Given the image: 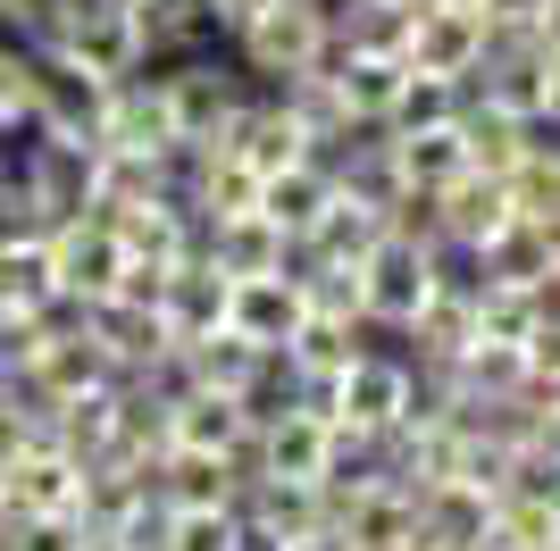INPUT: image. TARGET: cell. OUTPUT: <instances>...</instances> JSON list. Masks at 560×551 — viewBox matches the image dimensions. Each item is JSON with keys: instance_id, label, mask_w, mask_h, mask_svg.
Segmentation results:
<instances>
[{"instance_id": "obj_12", "label": "cell", "mask_w": 560, "mask_h": 551, "mask_svg": "<svg viewBox=\"0 0 560 551\" xmlns=\"http://www.w3.org/2000/svg\"><path fill=\"white\" fill-rule=\"evenodd\" d=\"M310 318V293H302V276L277 268V276H234V301H226V326L243 335V343H293Z\"/></svg>"}, {"instance_id": "obj_3", "label": "cell", "mask_w": 560, "mask_h": 551, "mask_svg": "<svg viewBox=\"0 0 560 551\" xmlns=\"http://www.w3.org/2000/svg\"><path fill=\"white\" fill-rule=\"evenodd\" d=\"M151 75L167 84V101H176V126L185 134H218L243 101H252V75L234 68V50L210 43V50H185V59H151Z\"/></svg>"}, {"instance_id": "obj_11", "label": "cell", "mask_w": 560, "mask_h": 551, "mask_svg": "<svg viewBox=\"0 0 560 551\" xmlns=\"http://www.w3.org/2000/svg\"><path fill=\"white\" fill-rule=\"evenodd\" d=\"M75 484H84V459L59 443H34L0 468V502L9 518H75Z\"/></svg>"}, {"instance_id": "obj_28", "label": "cell", "mask_w": 560, "mask_h": 551, "mask_svg": "<svg viewBox=\"0 0 560 551\" xmlns=\"http://www.w3.org/2000/svg\"><path fill=\"white\" fill-rule=\"evenodd\" d=\"M511 201H518V218L560 226V160H518L511 167Z\"/></svg>"}, {"instance_id": "obj_22", "label": "cell", "mask_w": 560, "mask_h": 551, "mask_svg": "<svg viewBox=\"0 0 560 551\" xmlns=\"http://www.w3.org/2000/svg\"><path fill=\"white\" fill-rule=\"evenodd\" d=\"M167 435L192 443V452H234L243 410H234V392H218V385H185L176 401H167Z\"/></svg>"}, {"instance_id": "obj_37", "label": "cell", "mask_w": 560, "mask_h": 551, "mask_svg": "<svg viewBox=\"0 0 560 551\" xmlns=\"http://www.w3.org/2000/svg\"><path fill=\"white\" fill-rule=\"evenodd\" d=\"M284 551H351V543H343V535H335V527H310V535H293V543H284Z\"/></svg>"}, {"instance_id": "obj_32", "label": "cell", "mask_w": 560, "mask_h": 551, "mask_svg": "<svg viewBox=\"0 0 560 551\" xmlns=\"http://www.w3.org/2000/svg\"><path fill=\"white\" fill-rule=\"evenodd\" d=\"M109 543H117V551H167V502L151 493L142 509H126V518L109 527Z\"/></svg>"}, {"instance_id": "obj_31", "label": "cell", "mask_w": 560, "mask_h": 551, "mask_svg": "<svg viewBox=\"0 0 560 551\" xmlns=\"http://www.w3.org/2000/svg\"><path fill=\"white\" fill-rule=\"evenodd\" d=\"M0 551H84V527L75 518H18L0 535Z\"/></svg>"}, {"instance_id": "obj_38", "label": "cell", "mask_w": 560, "mask_h": 551, "mask_svg": "<svg viewBox=\"0 0 560 551\" xmlns=\"http://www.w3.org/2000/svg\"><path fill=\"white\" fill-rule=\"evenodd\" d=\"M544 109L560 117V50H552V59H544Z\"/></svg>"}, {"instance_id": "obj_19", "label": "cell", "mask_w": 560, "mask_h": 551, "mask_svg": "<svg viewBox=\"0 0 560 551\" xmlns=\"http://www.w3.org/2000/svg\"><path fill=\"white\" fill-rule=\"evenodd\" d=\"M327 201H335V167L327 160H293V167H277V176H259V209H268L284 234H310Z\"/></svg>"}, {"instance_id": "obj_25", "label": "cell", "mask_w": 560, "mask_h": 551, "mask_svg": "<svg viewBox=\"0 0 560 551\" xmlns=\"http://www.w3.org/2000/svg\"><path fill=\"white\" fill-rule=\"evenodd\" d=\"M460 101H468V84H452V75H401V92H394V109H385V134H427V126H452L460 117Z\"/></svg>"}, {"instance_id": "obj_27", "label": "cell", "mask_w": 560, "mask_h": 551, "mask_svg": "<svg viewBox=\"0 0 560 551\" xmlns=\"http://www.w3.org/2000/svg\"><path fill=\"white\" fill-rule=\"evenodd\" d=\"M34 117V43L0 34V134H18Z\"/></svg>"}, {"instance_id": "obj_21", "label": "cell", "mask_w": 560, "mask_h": 551, "mask_svg": "<svg viewBox=\"0 0 560 551\" xmlns=\"http://www.w3.org/2000/svg\"><path fill=\"white\" fill-rule=\"evenodd\" d=\"M135 17H142V59H185V50L226 43L201 0H135Z\"/></svg>"}, {"instance_id": "obj_35", "label": "cell", "mask_w": 560, "mask_h": 551, "mask_svg": "<svg viewBox=\"0 0 560 551\" xmlns=\"http://www.w3.org/2000/svg\"><path fill=\"white\" fill-rule=\"evenodd\" d=\"M527 367H536L544 385H560V318H544L536 335H527Z\"/></svg>"}, {"instance_id": "obj_7", "label": "cell", "mask_w": 560, "mask_h": 551, "mask_svg": "<svg viewBox=\"0 0 560 551\" xmlns=\"http://www.w3.org/2000/svg\"><path fill=\"white\" fill-rule=\"evenodd\" d=\"M50 268H59V293L93 309V301L117 293L126 243L109 234V218H101V209H84V218H68V226H50Z\"/></svg>"}, {"instance_id": "obj_36", "label": "cell", "mask_w": 560, "mask_h": 551, "mask_svg": "<svg viewBox=\"0 0 560 551\" xmlns=\"http://www.w3.org/2000/svg\"><path fill=\"white\" fill-rule=\"evenodd\" d=\"M226 551H284V535H268L259 518H243V509H234V535H226Z\"/></svg>"}, {"instance_id": "obj_43", "label": "cell", "mask_w": 560, "mask_h": 551, "mask_svg": "<svg viewBox=\"0 0 560 551\" xmlns=\"http://www.w3.org/2000/svg\"><path fill=\"white\" fill-rule=\"evenodd\" d=\"M0 34H9V25H0Z\"/></svg>"}, {"instance_id": "obj_39", "label": "cell", "mask_w": 560, "mask_h": 551, "mask_svg": "<svg viewBox=\"0 0 560 551\" xmlns=\"http://www.w3.org/2000/svg\"><path fill=\"white\" fill-rule=\"evenodd\" d=\"M536 34H544V43L560 50V0H544V17H536Z\"/></svg>"}, {"instance_id": "obj_29", "label": "cell", "mask_w": 560, "mask_h": 551, "mask_svg": "<svg viewBox=\"0 0 560 551\" xmlns=\"http://www.w3.org/2000/svg\"><path fill=\"white\" fill-rule=\"evenodd\" d=\"M34 443H50L43 410H34V401H25L18 385H0V468H9L18 452H34Z\"/></svg>"}, {"instance_id": "obj_4", "label": "cell", "mask_w": 560, "mask_h": 551, "mask_svg": "<svg viewBox=\"0 0 560 551\" xmlns=\"http://www.w3.org/2000/svg\"><path fill=\"white\" fill-rule=\"evenodd\" d=\"M419 410V376H410V351L401 343H360V360L343 367V410H335V426H351V435H385V426H401V418Z\"/></svg>"}, {"instance_id": "obj_14", "label": "cell", "mask_w": 560, "mask_h": 551, "mask_svg": "<svg viewBox=\"0 0 560 551\" xmlns=\"http://www.w3.org/2000/svg\"><path fill=\"white\" fill-rule=\"evenodd\" d=\"M151 493L167 509H234L243 502V477L226 468V452H192V443H167L160 468H151Z\"/></svg>"}, {"instance_id": "obj_44", "label": "cell", "mask_w": 560, "mask_h": 551, "mask_svg": "<svg viewBox=\"0 0 560 551\" xmlns=\"http://www.w3.org/2000/svg\"><path fill=\"white\" fill-rule=\"evenodd\" d=\"M126 9H135V0H126Z\"/></svg>"}, {"instance_id": "obj_9", "label": "cell", "mask_w": 560, "mask_h": 551, "mask_svg": "<svg viewBox=\"0 0 560 551\" xmlns=\"http://www.w3.org/2000/svg\"><path fill=\"white\" fill-rule=\"evenodd\" d=\"M176 134H185V126H176V101H167V84H160L151 68H142V75H126V84H109V109H101V134H93V142L160 160V151H167Z\"/></svg>"}, {"instance_id": "obj_42", "label": "cell", "mask_w": 560, "mask_h": 551, "mask_svg": "<svg viewBox=\"0 0 560 551\" xmlns=\"http://www.w3.org/2000/svg\"><path fill=\"white\" fill-rule=\"evenodd\" d=\"M444 9H477V0H444Z\"/></svg>"}, {"instance_id": "obj_1", "label": "cell", "mask_w": 560, "mask_h": 551, "mask_svg": "<svg viewBox=\"0 0 560 551\" xmlns=\"http://www.w3.org/2000/svg\"><path fill=\"white\" fill-rule=\"evenodd\" d=\"M226 50H234V68L252 75L259 92H277L284 75H302V68H318V59H335V25H327V9H318V0H259L252 17L226 34Z\"/></svg>"}, {"instance_id": "obj_41", "label": "cell", "mask_w": 560, "mask_h": 551, "mask_svg": "<svg viewBox=\"0 0 560 551\" xmlns=\"http://www.w3.org/2000/svg\"><path fill=\"white\" fill-rule=\"evenodd\" d=\"M9 527H18V518H9V502H0V535H9Z\"/></svg>"}, {"instance_id": "obj_20", "label": "cell", "mask_w": 560, "mask_h": 551, "mask_svg": "<svg viewBox=\"0 0 560 551\" xmlns=\"http://www.w3.org/2000/svg\"><path fill=\"white\" fill-rule=\"evenodd\" d=\"M401 75H410V59H385V50H343V43H335V84H343V109L360 117V126H385Z\"/></svg>"}, {"instance_id": "obj_30", "label": "cell", "mask_w": 560, "mask_h": 551, "mask_svg": "<svg viewBox=\"0 0 560 551\" xmlns=\"http://www.w3.org/2000/svg\"><path fill=\"white\" fill-rule=\"evenodd\" d=\"M234 509H167V551H226Z\"/></svg>"}, {"instance_id": "obj_23", "label": "cell", "mask_w": 560, "mask_h": 551, "mask_svg": "<svg viewBox=\"0 0 560 551\" xmlns=\"http://www.w3.org/2000/svg\"><path fill=\"white\" fill-rule=\"evenodd\" d=\"M43 426H50L59 452L101 459V452H109V435H117V385H93V392H75V401H50Z\"/></svg>"}, {"instance_id": "obj_6", "label": "cell", "mask_w": 560, "mask_h": 551, "mask_svg": "<svg viewBox=\"0 0 560 551\" xmlns=\"http://www.w3.org/2000/svg\"><path fill=\"white\" fill-rule=\"evenodd\" d=\"M34 326H43V318H34ZM9 385H18L34 410H50V401H75V392L109 385V351L93 343V326H84V318H75V326H43L34 360H25Z\"/></svg>"}, {"instance_id": "obj_13", "label": "cell", "mask_w": 560, "mask_h": 551, "mask_svg": "<svg viewBox=\"0 0 560 551\" xmlns=\"http://www.w3.org/2000/svg\"><path fill=\"white\" fill-rule=\"evenodd\" d=\"M226 301H234V276L218 268L210 251H185V259H167L160 318H167V335H176V343H185V335H218V326H226Z\"/></svg>"}, {"instance_id": "obj_10", "label": "cell", "mask_w": 560, "mask_h": 551, "mask_svg": "<svg viewBox=\"0 0 560 551\" xmlns=\"http://www.w3.org/2000/svg\"><path fill=\"white\" fill-rule=\"evenodd\" d=\"M84 326H93V343L109 351V376H117V385H142V376L167 360V343H176L160 309H142V301H117V293H109V301H93V309H84Z\"/></svg>"}, {"instance_id": "obj_34", "label": "cell", "mask_w": 560, "mask_h": 551, "mask_svg": "<svg viewBox=\"0 0 560 551\" xmlns=\"http://www.w3.org/2000/svg\"><path fill=\"white\" fill-rule=\"evenodd\" d=\"M477 17H486V34H536L544 0H477Z\"/></svg>"}, {"instance_id": "obj_16", "label": "cell", "mask_w": 560, "mask_h": 551, "mask_svg": "<svg viewBox=\"0 0 560 551\" xmlns=\"http://www.w3.org/2000/svg\"><path fill=\"white\" fill-rule=\"evenodd\" d=\"M252 435H259V477L318 484V477H327V459H335V426H327V418H310V410H284L277 426H252Z\"/></svg>"}, {"instance_id": "obj_5", "label": "cell", "mask_w": 560, "mask_h": 551, "mask_svg": "<svg viewBox=\"0 0 560 551\" xmlns=\"http://www.w3.org/2000/svg\"><path fill=\"white\" fill-rule=\"evenodd\" d=\"M360 293H369V326L394 343L401 326L427 309V293H435V243H401V234H385V243L360 259Z\"/></svg>"}, {"instance_id": "obj_33", "label": "cell", "mask_w": 560, "mask_h": 551, "mask_svg": "<svg viewBox=\"0 0 560 551\" xmlns=\"http://www.w3.org/2000/svg\"><path fill=\"white\" fill-rule=\"evenodd\" d=\"M59 17H68V0H0V25H9L18 43H43Z\"/></svg>"}, {"instance_id": "obj_18", "label": "cell", "mask_w": 560, "mask_h": 551, "mask_svg": "<svg viewBox=\"0 0 560 551\" xmlns=\"http://www.w3.org/2000/svg\"><path fill=\"white\" fill-rule=\"evenodd\" d=\"M460 142H468V167H477V176H511V167L527 160V117L486 101V92H468L460 101Z\"/></svg>"}, {"instance_id": "obj_24", "label": "cell", "mask_w": 560, "mask_h": 551, "mask_svg": "<svg viewBox=\"0 0 560 551\" xmlns=\"http://www.w3.org/2000/svg\"><path fill=\"white\" fill-rule=\"evenodd\" d=\"M385 142H394V167H401V184H427V192H444L452 176H468L460 117H452V126H427V134H385Z\"/></svg>"}, {"instance_id": "obj_17", "label": "cell", "mask_w": 560, "mask_h": 551, "mask_svg": "<svg viewBox=\"0 0 560 551\" xmlns=\"http://www.w3.org/2000/svg\"><path fill=\"white\" fill-rule=\"evenodd\" d=\"M210 259L226 276H277L293 268V234L268 209H234V218H210Z\"/></svg>"}, {"instance_id": "obj_8", "label": "cell", "mask_w": 560, "mask_h": 551, "mask_svg": "<svg viewBox=\"0 0 560 551\" xmlns=\"http://www.w3.org/2000/svg\"><path fill=\"white\" fill-rule=\"evenodd\" d=\"M419 75H452V84H468V75L486 68V17L477 9H444V0H419L410 9V50H401Z\"/></svg>"}, {"instance_id": "obj_2", "label": "cell", "mask_w": 560, "mask_h": 551, "mask_svg": "<svg viewBox=\"0 0 560 551\" xmlns=\"http://www.w3.org/2000/svg\"><path fill=\"white\" fill-rule=\"evenodd\" d=\"M34 50H59V59H75V68L101 75V84H126V75L151 68V59H142V17L126 0H68V17L50 25Z\"/></svg>"}, {"instance_id": "obj_40", "label": "cell", "mask_w": 560, "mask_h": 551, "mask_svg": "<svg viewBox=\"0 0 560 551\" xmlns=\"http://www.w3.org/2000/svg\"><path fill=\"white\" fill-rule=\"evenodd\" d=\"M84 551H117V543H109V535H93V527H84Z\"/></svg>"}, {"instance_id": "obj_26", "label": "cell", "mask_w": 560, "mask_h": 551, "mask_svg": "<svg viewBox=\"0 0 560 551\" xmlns=\"http://www.w3.org/2000/svg\"><path fill=\"white\" fill-rule=\"evenodd\" d=\"M536 293H527V284H486V293H477V335H493V343H527V335H536Z\"/></svg>"}, {"instance_id": "obj_15", "label": "cell", "mask_w": 560, "mask_h": 551, "mask_svg": "<svg viewBox=\"0 0 560 551\" xmlns=\"http://www.w3.org/2000/svg\"><path fill=\"white\" fill-rule=\"evenodd\" d=\"M435 218H444V243H468V251H486L493 234L518 218V201H511V176H452L444 192H435Z\"/></svg>"}]
</instances>
